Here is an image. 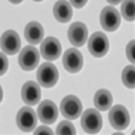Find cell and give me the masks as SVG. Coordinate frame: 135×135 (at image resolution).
<instances>
[{"instance_id":"1","label":"cell","mask_w":135,"mask_h":135,"mask_svg":"<svg viewBox=\"0 0 135 135\" xmlns=\"http://www.w3.org/2000/svg\"><path fill=\"white\" fill-rule=\"evenodd\" d=\"M37 80L41 86L52 88L59 80V70L51 63H43L37 71Z\"/></svg>"},{"instance_id":"2","label":"cell","mask_w":135,"mask_h":135,"mask_svg":"<svg viewBox=\"0 0 135 135\" xmlns=\"http://www.w3.org/2000/svg\"><path fill=\"white\" fill-rule=\"evenodd\" d=\"M89 51L95 57H103L105 56L109 50V41L107 36L104 32H94L90 37L88 43Z\"/></svg>"},{"instance_id":"3","label":"cell","mask_w":135,"mask_h":135,"mask_svg":"<svg viewBox=\"0 0 135 135\" xmlns=\"http://www.w3.org/2000/svg\"><path fill=\"white\" fill-rule=\"evenodd\" d=\"M103 126L102 116L96 109H86L81 117V127L90 134L98 133Z\"/></svg>"},{"instance_id":"4","label":"cell","mask_w":135,"mask_h":135,"mask_svg":"<svg viewBox=\"0 0 135 135\" xmlns=\"http://www.w3.org/2000/svg\"><path fill=\"white\" fill-rule=\"evenodd\" d=\"M108 119L111 127L118 130L122 131L129 127L130 124V115L128 109L122 105H116L109 110Z\"/></svg>"},{"instance_id":"5","label":"cell","mask_w":135,"mask_h":135,"mask_svg":"<svg viewBox=\"0 0 135 135\" xmlns=\"http://www.w3.org/2000/svg\"><path fill=\"white\" fill-rule=\"evenodd\" d=\"M61 111L65 118L69 120H75L81 116L82 104L77 96L67 95L63 98L61 103Z\"/></svg>"},{"instance_id":"6","label":"cell","mask_w":135,"mask_h":135,"mask_svg":"<svg viewBox=\"0 0 135 135\" xmlns=\"http://www.w3.org/2000/svg\"><path fill=\"white\" fill-rule=\"evenodd\" d=\"M16 124L23 132H31L37 127V115L30 107L21 108L16 115Z\"/></svg>"},{"instance_id":"7","label":"cell","mask_w":135,"mask_h":135,"mask_svg":"<svg viewBox=\"0 0 135 135\" xmlns=\"http://www.w3.org/2000/svg\"><path fill=\"white\" fill-rule=\"evenodd\" d=\"M40 61V54L35 47H25L21 51L18 56V64L22 69L24 70H32L38 66Z\"/></svg>"},{"instance_id":"8","label":"cell","mask_w":135,"mask_h":135,"mask_svg":"<svg viewBox=\"0 0 135 135\" xmlns=\"http://www.w3.org/2000/svg\"><path fill=\"white\" fill-rule=\"evenodd\" d=\"M99 22L102 27L107 31H115L121 23V17L114 7H105L99 15Z\"/></svg>"},{"instance_id":"9","label":"cell","mask_w":135,"mask_h":135,"mask_svg":"<svg viewBox=\"0 0 135 135\" xmlns=\"http://www.w3.org/2000/svg\"><path fill=\"white\" fill-rule=\"evenodd\" d=\"M0 47L8 55H14L21 49V39L18 33L14 30H7L0 39Z\"/></svg>"},{"instance_id":"10","label":"cell","mask_w":135,"mask_h":135,"mask_svg":"<svg viewBox=\"0 0 135 135\" xmlns=\"http://www.w3.org/2000/svg\"><path fill=\"white\" fill-rule=\"evenodd\" d=\"M63 65L64 68L71 74L80 71L83 66V57L79 50L68 49L63 56Z\"/></svg>"},{"instance_id":"11","label":"cell","mask_w":135,"mask_h":135,"mask_svg":"<svg viewBox=\"0 0 135 135\" xmlns=\"http://www.w3.org/2000/svg\"><path fill=\"white\" fill-rule=\"evenodd\" d=\"M40 53L43 59L48 61H55L60 57L62 53V46L61 42L54 38V37H48L46 38L40 47Z\"/></svg>"},{"instance_id":"12","label":"cell","mask_w":135,"mask_h":135,"mask_svg":"<svg viewBox=\"0 0 135 135\" xmlns=\"http://www.w3.org/2000/svg\"><path fill=\"white\" fill-rule=\"evenodd\" d=\"M38 118L44 124H52L59 116V109L52 100H43L38 107Z\"/></svg>"},{"instance_id":"13","label":"cell","mask_w":135,"mask_h":135,"mask_svg":"<svg viewBox=\"0 0 135 135\" xmlns=\"http://www.w3.org/2000/svg\"><path fill=\"white\" fill-rule=\"evenodd\" d=\"M67 35L73 46L82 47L88 40V28L81 22H76L70 25Z\"/></svg>"},{"instance_id":"14","label":"cell","mask_w":135,"mask_h":135,"mask_svg":"<svg viewBox=\"0 0 135 135\" xmlns=\"http://www.w3.org/2000/svg\"><path fill=\"white\" fill-rule=\"evenodd\" d=\"M22 98L23 102L29 106L37 105L41 98V90L38 83L27 81L22 88Z\"/></svg>"},{"instance_id":"15","label":"cell","mask_w":135,"mask_h":135,"mask_svg":"<svg viewBox=\"0 0 135 135\" xmlns=\"http://www.w3.org/2000/svg\"><path fill=\"white\" fill-rule=\"evenodd\" d=\"M54 17L60 23H67L73 17V8L71 4L66 1V0H59L54 4L53 8Z\"/></svg>"},{"instance_id":"16","label":"cell","mask_w":135,"mask_h":135,"mask_svg":"<svg viewBox=\"0 0 135 135\" xmlns=\"http://www.w3.org/2000/svg\"><path fill=\"white\" fill-rule=\"evenodd\" d=\"M24 36L26 40L31 44H38L42 41L44 36V30L38 22H30L25 27Z\"/></svg>"},{"instance_id":"17","label":"cell","mask_w":135,"mask_h":135,"mask_svg":"<svg viewBox=\"0 0 135 135\" xmlns=\"http://www.w3.org/2000/svg\"><path fill=\"white\" fill-rule=\"evenodd\" d=\"M94 105L100 111L108 110L112 105V95L108 90L100 89L95 93L94 96Z\"/></svg>"},{"instance_id":"18","label":"cell","mask_w":135,"mask_h":135,"mask_svg":"<svg viewBox=\"0 0 135 135\" xmlns=\"http://www.w3.org/2000/svg\"><path fill=\"white\" fill-rule=\"evenodd\" d=\"M122 82L127 88L134 89L135 86V67L134 65L127 66L122 71Z\"/></svg>"},{"instance_id":"19","label":"cell","mask_w":135,"mask_h":135,"mask_svg":"<svg viewBox=\"0 0 135 135\" xmlns=\"http://www.w3.org/2000/svg\"><path fill=\"white\" fill-rule=\"evenodd\" d=\"M122 16L127 21L132 22L135 18V0H124L121 6Z\"/></svg>"},{"instance_id":"20","label":"cell","mask_w":135,"mask_h":135,"mask_svg":"<svg viewBox=\"0 0 135 135\" xmlns=\"http://www.w3.org/2000/svg\"><path fill=\"white\" fill-rule=\"evenodd\" d=\"M56 133L74 135V134H76V129L73 123H70L69 121H62L57 126V128H56Z\"/></svg>"},{"instance_id":"21","label":"cell","mask_w":135,"mask_h":135,"mask_svg":"<svg viewBox=\"0 0 135 135\" xmlns=\"http://www.w3.org/2000/svg\"><path fill=\"white\" fill-rule=\"evenodd\" d=\"M134 49H135V41L132 40L129 42V44L127 46L126 49V53H127V57L131 63L135 62V57H134Z\"/></svg>"},{"instance_id":"22","label":"cell","mask_w":135,"mask_h":135,"mask_svg":"<svg viewBox=\"0 0 135 135\" xmlns=\"http://www.w3.org/2000/svg\"><path fill=\"white\" fill-rule=\"evenodd\" d=\"M8 66H9V61L7 56L2 52H0V76H2L7 73Z\"/></svg>"},{"instance_id":"23","label":"cell","mask_w":135,"mask_h":135,"mask_svg":"<svg viewBox=\"0 0 135 135\" xmlns=\"http://www.w3.org/2000/svg\"><path fill=\"white\" fill-rule=\"evenodd\" d=\"M69 1H70L71 6H74L77 9H80V8H83L85 6L88 0H69Z\"/></svg>"},{"instance_id":"24","label":"cell","mask_w":135,"mask_h":135,"mask_svg":"<svg viewBox=\"0 0 135 135\" xmlns=\"http://www.w3.org/2000/svg\"><path fill=\"white\" fill-rule=\"evenodd\" d=\"M42 133H44V134H53V131H52L50 128L44 127V126L39 127V128L35 131V134H36V135H37V134H42Z\"/></svg>"},{"instance_id":"25","label":"cell","mask_w":135,"mask_h":135,"mask_svg":"<svg viewBox=\"0 0 135 135\" xmlns=\"http://www.w3.org/2000/svg\"><path fill=\"white\" fill-rule=\"evenodd\" d=\"M122 1V0H107V2H109L110 4H118Z\"/></svg>"},{"instance_id":"26","label":"cell","mask_w":135,"mask_h":135,"mask_svg":"<svg viewBox=\"0 0 135 135\" xmlns=\"http://www.w3.org/2000/svg\"><path fill=\"white\" fill-rule=\"evenodd\" d=\"M11 3H14V4H17V3H21L23 0H9Z\"/></svg>"},{"instance_id":"27","label":"cell","mask_w":135,"mask_h":135,"mask_svg":"<svg viewBox=\"0 0 135 135\" xmlns=\"http://www.w3.org/2000/svg\"><path fill=\"white\" fill-rule=\"evenodd\" d=\"M2 97H3V92H2L1 85H0V103H1V100H2Z\"/></svg>"},{"instance_id":"28","label":"cell","mask_w":135,"mask_h":135,"mask_svg":"<svg viewBox=\"0 0 135 135\" xmlns=\"http://www.w3.org/2000/svg\"><path fill=\"white\" fill-rule=\"evenodd\" d=\"M33 1H42V0H33Z\"/></svg>"}]
</instances>
